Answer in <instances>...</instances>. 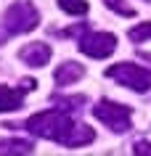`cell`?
<instances>
[{
    "mask_svg": "<svg viewBox=\"0 0 151 156\" xmlns=\"http://www.w3.org/2000/svg\"><path fill=\"white\" fill-rule=\"evenodd\" d=\"M24 127L32 132V135H37V138L56 140V143H67L74 122H72L69 114H64L61 108H48V111H40V114L29 116Z\"/></svg>",
    "mask_w": 151,
    "mask_h": 156,
    "instance_id": "1",
    "label": "cell"
},
{
    "mask_svg": "<svg viewBox=\"0 0 151 156\" xmlns=\"http://www.w3.org/2000/svg\"><path fill=\"white\" fill-rule=\"evenodd\" d=\"M106 77L109 80H117L119 85H125L135 93H146L151 90V69L138 64H114L111 69H106Z\"/></svg>",
    "mask_w": 151,
    "mask_h": 156,
    "instance_id": "2",
    "label": "cell"
},
{
    "mask_svg": "<svg viewBox=\"0 0 151 156\" xmlns=\"http://www.w3.org/2000/svg\"><path fill=\"white\" fill-rule=\"evenodd\" d=\"M40 21V13L34 8L32 3H13L8 11H5V16H3V27H5V32L8 34H24V32H32L34 27Z\"/></svg>",
    "mask_w": 151,
    "mask_h": 156,
    "instance_id": "3",
    "label": "cell"
},
{
    "mask_svg": "<svg viewBox=\"0 0 151 156\" xmlns=\"http://www.w3.org/2000/svg\"><path fill=\"white\" fill-rule=\"evenodd\" d=\"M93 114L98 116L101 122L106 124L111 132H125L130 130V106H122V103H114V101H101L98 106L93 108Z\"/></svg>",
    "mask_w": 151,
    "mask_h": 156,
    "instance_id": "4",
    "label": "cell"
},
{
    "mask_svg": "<svg viewBox=\"0 0 151 156\" xmlns=\"http://www.w3.org/2000/svg\"><path fill=\"white\" fill-rule=\"evenodd\" d=\"M114 48H117V37L106 32H90L82 34V40H80V50L90 58H106L114 53Z\"/></svg>",
    "mask_w": 151,
    "mask_h": 156,
    "instance_id": "5",
    "label": "cell"
},
{
    "mask_svg": "<svg viewBox=\"0 0 151 156\" xmlns=\"http://www.w3.org/2000/svg\"><path fill=\"white\" fill-rule=\"evenodd\" d=\"M19 58L27 66H45L50 61V45H45V42H29V45H24L19 50Z\"/></svg>",
    "mask_w": 151,
    "mask_h": 156,
    "instance_id": "6",
    "label": "cell"
},
{
    "mask_svg": "<svg viewBox=\"0 0 151 156\" xmlns=\"http://www.w3.org/2000/svg\"><path fill=\"white\" fill-rule=\"evenodd\" d=\"M82 74H85L82 64L67 61V64H61L59 69H56V82H59V85H72V82H77V80H80Z\"/></svg>",
    "mask_w": 151,
    "mask_h": 156,
    "instance_id": "7",
    "label": "cell"
},
{
    "mask_svg": "<svg viewBox=\"0 0 151 156\" xmlns=\"http://www.w3.org/2000/svg\"><path fill=\"white\" fill-rule=\"evenodd\" d=\"M24 103V95L8 85H0V111H16Z\"/></svg>",
    "mask_w": 151,
    "mask_h": 156,
    "instance_id": "8",
    "label": "cell"
},
{
    "mask_svg": "<svg viewBox=\"0 0 151 156\" xmlns=\"http://www.w3.org/2000/svg\"><path fill=\"white\" fill-rule=\"evenodd\" d=\"M0 154H32L29 140H0Z\"/></svg>",
    "mask_w": 151,
    "mask_h": 156,
    "instance_id": "9",
    "label": "cell"
},
{
    "mask_svg": "<svg viewBox=\"0 0 151 156\" xmlns=\"http://www.w3.org/2000/svg\"><path fill=\"white\" fill-rule=\"evenodd\" d=\"M59 5H61V11L80 16V13H85V11H88V0H59Z\"/></svg>",
    "mask_w": 151,
    "mask_h": 156,
    "instance_id": "10",
    "label": "cell"
},
{
    "mask_svg": "<svg viewBox=\"0 0 151 156\" xmlns=\"http://www.w3.org/2000/svg\"><path fill=\"white\" fill-rule=\"evenodd\" d=\"M127 37L133 42H143V40H149L151 37V24H138V27H133L130 32H127Z\"/></svg>",
    "mask_w": 151,
    "mask_h": 156,
    "instance_id": "11",
    "label": "cell"
},
{
    "mask_svg": "<svg viewBox=\"0 0 151 156\" xmlns=\"http://www.w3.org/2000/svg\"><path fill=\"white\" fill-rule=\"evenodd\" d=\"M103 3H106V8L117 11L119 16H135V8H130V5L122 3V0H103Z\"/></svg>",
    "mask_w": 151,
    "mask_h": 156,
    "instance_id": "12",
    "label": "cell"
},
{
    "mask_svg": "<svg viewBox=\"0 0 151 156\" xmlns=\"http://www.w3.org/2000/svg\"><path fill=\"white\" fill-rule=\"evenodd\" d=\"M133 154H138V156L151 154V143H149V140H138V143L133 146Z\"/></svg>",
    "mask_w": 151,
    "mask_h": 156,
    "instance_id": "13",
    "label": "cell"
}]
</instances>
